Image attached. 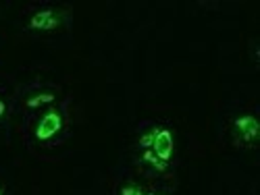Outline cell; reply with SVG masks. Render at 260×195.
<instances>
[{
  "label": "cell",
  "mask_w": 260,
  "mask_h": 195,
  "mask_svg": "<svg viewBox=\"0 0 260 195\" xmlns=\"http://www.w3.org/2000/svg\"><path fill=\"white\" fill-rule=\"evenodd\" d=\"M152 131H154V139H152V147H150V149L154 151L156 158H160L162 162L169 164V160L173 158V149H175L173 135H171L169 129H165V127H154Z\"/></svg>",
  "instance_id": "obj_4"
},
{
  "label": "cell",
  "mask_w": 260,
  "mask_h": 195,
  "mask_svg": "<svg viewBox=\"0 0 260 195\" xmlns=\"http://www.w3.org/2000/svg\"><path fill=\"white\" fill-rule=\"evenodd\" d=\"M152 139H154V131L144 133V135L140 137V147H142V149H150V147H152Z\"/></svg>",
  "instance_id": "obj_8"
},
{
  "label": "cell",
  "mask_w": 260,
  "mask_h": 195,
  "mask_svg": "<svg viewBox=\"0 0 260 195\" xmlns=\"http://www.w3.org/2000/svg\"><path fill=\"white\" fill-rule=\"evenodd\" d=\"M0 195H5V189L3 187H0Z\"/></svg>",
  "instance_id": "obj_10"
},
{
  "label": "cell",
  "mask_w": 260,
  "mask_h": 195,
  "mask_svg": "<svg viewBox=\"0 0 260 195\" xmlns=\"http://www.w3.org/2000/svg\"><path fill=\"white\" fill-rule=\"evenodd\" d=\"M121 195H146V193H144V189H142L140 185H136V183H127V185L121 187Z\"/></svg>",
  "instance_id": "obj_7"
},
{
  "label": "cell",
  "mask_w": 260,
  "mask_h": 195,
  "mask_svg": "<svg viewBox=\"0 0 260 195\" xmlns=\"http://www.w3.org/2000/svg\"><path fill=\"white\" fill-rule=\"evenodd\" d=\"M146 195H156V193H146Z\"/></svg>",
  "instance_id": "obj_11"
},
{
  "label": "cell",
  "mask_w": 260,
  "mask_h": 195,
  "mask_svg": "<svg viewBox=\"0 0 260 195\" xmlns=\"http://www.w3.org/2000/svg\"><path fill=\"white\" fill-rule=\"evenodd\" d=\"M64 21H67V13H64V11H58V9H40V11H36L29 17V29L46 33V31H54V29L62 27Z\"/></svg>",
  "instance_id": "obj_2"
},
{
  "label": "cell",
  "mask_w": 260,
  "mask_h": 195,
  "mask_svg": "<svg viewBox=\"0 0 260 195\" xmlns=\"http://www.w3.org/2000/svg\"><path fill=\"white\" fill-rule=\"evenodd\" d=\"M64 131V112L62 108H48L42 112L34 125V137L40 143H50Z\"/></svg>",
  "instance_id": "obj_1"
},
{
  "label": "cell",
  "mask_w": 260,
  "mask_h": 195,
  "mask_svg": "<svg viewBox=\"0 0 260 195\" xmlns=\"http://www.w3.org/2000/svg\"><path fill=\"white\" fill-rule=\"evenodd\" d=\"M258 133H260V125L254 114H244L233 121V141L237 145L252 147L258 139Z\"/></svg>",
  "instance_id": "obj_3"
},
{
  "label": "cell",
  "mask_w": 260,
  "mask_h": 195,
  "mask_svg": "<svg viewBox=\"0 0 260 195\" xmlns=\"http://www.w3.org/2000/svg\"><path fill=\"white\" fill-rule=\"evenodd\" d=\"M142 162H146L148 166H152L156 172H165V170L169 168V164H167V162H162L160 158H156V156H154V151H152V149H144V154H142Z\"/></svg>",
  "instance_id": "obj_6"
},
{
  "label": "cell",
  "mask_w": 260,
  "mask_h": 195,
  "mask_svg": "<svg viewBox=\"0 0 260 195\" xmlns=\"http://www.w3.org/2000/svg\"><path fill=\"white\" fill-rule=\"evenodd\" d=\"M54 100H56V94H54V92H38V94L29 96V98L25 100V106L34 110V108H40V106L52 104Z\"/></svg>",
  "instance_id": "obj_5"
},
{
  "label": "cell",
  "mask_w": 260,
  "mask_h": 195,
  "mask_svg": "<svg viewBox=\"0 0 260 195\" xmlns=\"http://www.w3.org/2000/svg\"><path fill=\"white\" fill-rule=\"evenodd\" d=\"M9 112V106H7V102L0 98V119H5V114Z\"/></svg>",
  "instance_id": "obj_9"
}]
</instances>
